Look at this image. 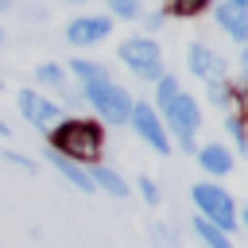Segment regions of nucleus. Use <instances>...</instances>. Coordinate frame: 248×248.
Masks as SVG:
<instances>
[{
	"label": "nucleus",
	"mask_w": 248,
	"mask_h": 248,
	"mask_svg": "<svg viewBox=\"0 0 248 248\" xmlns=\"http://www.w3.org/2000/svg\"><path fill=\"white\" fill-rule=\"evenodd\" d=\"M101 143H105V132L93 120H62V124L50 128V151H58L70 163L97 159L101 155Z\"/></svg>",
	"instance_id": "obj_1"
},
{
	"label": "nucleus",
	"mask_w": 248,
	"mask_h": 248,
	"mask_svg": "<svg viewBox=\"0 0 248 248\" xmlns=\"http://www.w3.org/2000/svg\"><path fill=\"white\" fill-rule=\"evenodd\" d=\"M120 62H124L136 78H143V81H159V78H163V50H159L155 39H143V35L124 39V43H120Z\"/></svg>",
	"instance_id": "obj_2"
},
{
	"label": "nucleus",
	"mask_w": 248,
	"mask_h": 248,
	"mask_svg": "<svg viewBox=\"0 0 248 248\" xmlns=\"http://www.w3.org/2000/svg\"><path fill=\"white\" fill-rule=\"evenodd\" d=\"M85 101L108 120V124H128V116H132V97H128V89H120L116 81H89L85 85Z\"/></svg>",
	"instance_id": "obj_3"
},
{
	"label": "nucleus",
	"mask_w": 248,
	"mask_h": 248,
	"mask_svg": "<svg viewBox=\"0 0 248 248\" xmlns=\"http://www.w3.org/2000/svg\"><path fill=\"white\" fill-rule=\"evenodd\" d=\"M194 205H198L202 217H205L209 225H217L221 232H229V229L236 225V205H232V198H229L221 186H213V182H198V186H194Z\"/></svg>",
	"instance_id": "obj_4"
},
{
	"label": "nucleus",
	"mask_w": 248,
	"mask_h": 248,
	"mask_svg": "<svg viewBox=\"0 0 248 248\" xmlns=\"http://www.w3.org/2000/svg\"><path fill=\"white\" fill-rule=\"evenodd\" d=\"M163 112H167V124L174 128L178 143H182L186 151H194V132L202 128V108H198V101H194V97H186V93H178Z\"/></svg>",
	"instance_id": "obj_5"
},
{
	"label": "nucleus",
	"mask_w": 248,
	"mask_h": 248,
	"mask_svg": "<svg viewBox=\"0 0 248 248\" xmlns=\"http://www.w3.org/2000/svg\"><path fill=\"white\" fill-rule=\"evenodd\" d=\"M128 124L140 132V140H147V143L155 147V155H170L167 128H163V120H159V112H155L151 105H132V116H128Z\"/></svg>",
	"instance_id": "obj_6"
},
{
	"label": "nucleus",
	"mask_w": 248,
	"mask_h": 248,
	"mask_svg": "<svg viewBox=\"0 0 248 248\" xmlns=\"http://www.w3.org/2000/svg\"><path fill=\"white\" fill-rule=\"evenodd\" d=\"M16 105H19L23 120H27V124H35V128H54V124H58V116H62V108H58L54 101H46L43 93H31V89H19Z\"/></svg>",
	"instance_id": "obj_7"
},
{
	"label": "nucleus",
	"mask_w": 248,
	"mask_h": 248,
	"mask_svg": "<svg viewBox=\"0 0 248 248\" xmlns=\"http://www.w3.org/2000/svg\"><path fill=\"white\" fill-rule=\"evenodd\" d=\"M186 66H190L194 78H205V81H221V70H225L221 54L213 46H205V43H190L186 46Z\"/></svg>",
	"instance_id": "obj_8"
},
{
	"label": "nucleus",
	"mask_w": 248,
	"mask_h": 248,
	"mask_svg": "<svg viewBox=\"0 0 248 248\" xmlns=\"http://www.w3.org/2000/svg\"><path fill=\"white\" fill-rule=\"evenodd\" d=\"M108 16H81V19H74L70 27H66V39L74 43V46H85V43H97V39H105L108 35Z\"/></svg>",
	"instance_id": "obj_9"
},
{
	"label": "nucleus",
	"mask_w": 248,
	"mask_h": 248,
	"mask_svg": "<svg viewBox=\"0 0 248 248\" xmlns=\"http://www.w3.org/2000/svg\"><path fill=\"white\" fill-rule=\"evenodd\" d=\"M217 23L232 35V39H248V12H240V8H232V4H217Z\"/></svg>",
	"instance_id": "obj_10"
},
{
	"label": "nucleus",
	"mask_w": 248,
	"mask_h": 248,
	"mask_svg": "<svg viewBox=\"0 0 248 248\" xmlns=\"http://www.w3.org/2000/svg\"><path fill=\"white\" fill-rule=\"evenodd\" d=\"M198 163H202L209 174H229V170H232V155H229L221 143H205V147L198 151Z\"/></svg>",
	"instance_id": "obj_11"
},
{
	"label": "nucleus",
	"mask_w": 248,
	"mask_h": 248,
	"mask_svg": "<svg viewBox=\"0 0 248 248\" xmlns=\"http://www.w3.org/2000/svg\"><path fill=\"white\" fill-rule=\"evenodd\" d=\"M50 167H54V170H58L62 178H70V182H74L78 190H85V194H93V182H89V174H85V170H81L78 163H70V159H62L58 151H50Z\"/></svg>",
	"instance_id": "obj_12"
},
{
	"label": "nucleus",
	"mask_w": 248,
	"mask_h": 248,
	"mask_svg": "<svg viewBox=\"0 0 248 248\" xmlns=\"http://www.w3.org/2000/svg\"><path fill=\"white\" fill-rule=\"evenodd\" d=\"M89 174V182H93V190L101 186V190H108L112 198H124L128 194V186H124V178L112 170V167H93V170H85Z\"/></svg>",
	"instance_id": "obj_13"
},
{
	"label": "nucleus",
	"mask_w": 248,
	"mask_h": 248,
	"mask_svg": "<svg viewBox=\"0 0 248 248\" xmlns=\"http://www.w3.org/2000/svg\"><path fill=\"white\" fill-rule=\"evenodd\" d=\"M194 232L205 240V248H232L229 232H221V229H217V225H209L205 217H194Z\"/></svg>",
	"instance_id": "obj_14"
},
{
	"label": "nucleus",
	"mask_w": 248,
	"mask_h": 248,
	"mask_svg": "<svg viewBox=\"0 0 248 248\" xmlns=\"http://www.w3.org/2000/svg\"><path fill=\"white\" fill-rule=\"evenodd\" d=\"M70 70H74L85 85H89V81H105V78H108V74H105V66H101V62H89V58H70Z\"/></svg>",
	"instance_id": "obj_15"
},
{
	"label": "nucleus",
	"mask_w": 248,
	"mask_h": 248,
	"mask_svg": "<svg viewBox=\"0 0 248 248\" xmlns=\"http://www.w3.org/2000/svg\"><path fill=\"white\" fill-rule=\"evenodd\" d=\"M35 81H43V85H66V74H62V66H54V62H43L39 70H35Z\"/></svg>",
	"instance_id": "obj_16"
},
{
	"label": "nucleus",
	"mask_w": 248,
	"mask_h": 248,
	"mask_svg": "<svg viewBox=\"0 0 248 248\" xmlns=\"http://www.w3.org/2000/svg\"><path fill=\"white\" fill-rule=\"evenodd\" d=\"M174 97H178V81H174L170 74H163V78L155 81V101H159V105L167 108V105H170Z\"/></svg>",
	"instance_id": "obj_17"
},
{
	"label": "nucleus",
	"mask_w": 248,
	"mask_h": 248,
	"mask_svg": "<svg viewBox=\"0 0 248 248\" xmlns=\"http://www.w3.org/2000/svg\"><path fill=\"white\" fill-rule=\"evenodd\" d=\"M225 128H229V136L236 140V147H240V151H248V132H244V120H240V116H229V120H225Z\"/></svg>",
	"instance_id": "obj_18"
},
{
	"label": "nucleus",
	"mask_w": 248,
	"mask_h": 248,
	"mask_svg": "<svg viewBox=\"0 0 248 248\" xmlns=\"http://www.w3.org/2000/svg\"><path fill=\"white\" fill-rule=\"evenodd\" d=\"M205 4H209V0H170V12H178V16H198Z\"/></svg>",
	"instance_id": "obj_19"
},
{
	"label": "nucleus",
	"mask_w": 248,
	"mask_h": 248,
	"mask_svg": "<svg viewBox=\"0 0 248 248\" xmlns=\"http://www.w3.org/2000/svg\"><path fill=\"white\" fill-rule=\"evenodd\" d=\"M108 8H112L116 16H124V19L140 16V0H108Z\"/></svg>",
	"instance_id": "obj_20"
},
{
	"label": "nucleus",
	"mask_w": 248,
	"mask_h": 248,
	"mask_svg": "<svg viewBox=\"0 0 248 248\" xmlns=\"http://www.w3.org/2000/svg\"><path fill=\"white\" fill-rule=\"evenodd\" d=\"M209 101L225 108V105H229V85H221V81H209Z\"/></svg>",
	"instance_id": "obj_21"
},
{
	"label": "nucleus",
	"mask_w": 248,
	"mask_h": 248,
	"mask_svg": "<svg viewBox=\"0 0 248 248\" xmlns=\"http://www.w3.org/2000/svg\"><path fill=\"white\" fill-rule=\"evenodd\" d=\"M136 186H140V194H143V202H159V186H155V182H151L147 174H140V182H136Z\"/></svg>",
	"instance_id": "obj_22"
},
{
	"label": "nucleus",
	"mask_w": 248,
	"mask_h": 248,
	"mask_svg": "<svg viewBox=\"0 0 248 248\" xmlns=\"http://www.w3.org/2000/svg\"><path fill=\"white\" fill-rule=\"evenodd\" d=\"M4 159H8V163H16V167H23V170H35V163H31V159H23L19 151H4Z\"/></svg>",
	"instance_id": "obj_23"
},
{
	"label": "nucleus",
	"mask_w": 248,
	"mask_h": 248,
	"mask_svg": "<svg viewBox=\"0 0 248 248\" xmlns=\"http://www.w3.org/2000/svg\"><path fill=\"white\" fill-rule=\"evenodd\" d=\"M225 4H232V8H240V12H248V0H225Z\"/></svg>",
	"instance_id": "obj_24"
},
{
	"label": "nucleus",
	"mask_w": 248,
	"mask_h": 248,
	"mask_svg": "<svg viewBox=\"0 0 248 248\" xmlns=\"http://www.w3.org/2000/svg\"><path fill=\"white\" fill-rule=\"evenodd\" d=\"M240 62H244V74H248V46H244V54H240Z\"/></svg>",
	"instance_id": "obj_25"
},
{
	"label": "nucleus",
	"mask_w": 248,
	"mask_h": 248,
	"mask_svg": "<svg viewBox=\"0 0 248 248\" xmlns=\"http://www.w3.org/2000/svg\"><path fill=\"white\" fill-rule=\"evenodd\" d=\"M240 221H244V229H248V205H244V209H240Z\"/></svg>",
	"instance_id": "obj_26"
},
{
	"label": "nucleus",
	"mask_w": 248,
	"mask_h": 248,
	"mask_svg": "<svg viewBox=\"0 0 248 248\" xmlns=\"http://www.w3.org/2000/svg\"><path fill=\"white\" fill-rule=\"evenodd\" d=\"M4 8H12V0H0V12H4Z\"/></svg>",
	"instance_id": "obj_27"
},
{
	"label": "nucleus",
	"mask_w": 248,
	"mask_h": 248,
	"mask_svg": "<svg viewBox=\"0 0 248 248\" xmlns=\"http://www.w3.org/2000/svg\"><path fill=\"white\" fill-rule=\"evenodd\" d=\"M0 136H8V124H4V120H0Z\"/></svg>",
	"instance_id": "obj_28"
},
{
	"label": "nucleus",
	"mask_w": 248,
	"mask_h": 248,
	"mask_svg": "<svg viewBox=\"0 0 248 248\" xmlns=\"http://www.w3.org/2000/svg\"><path fill=\"white\" fill-rule=\"evenodd\" d=\"M66 4H85V0H66Z\"/></svg>",
	"instance_id": "obj_29"
},
{
	"label": "nucleus",
	"mask_w": 248,
	"mask_h": 248,
	"mask_svg": "<svg viewBox=\"0 0 248 248\" xmlns=\"http://www.w3.org/2000/svg\"><path fill=\"white\" fill-rule=\"evenodd\" d=\"M0 43H4V31H0Z\"/></svg>",
	"instance_id": "obj_30"
}]
</instances>
